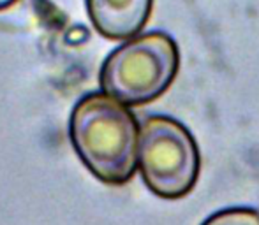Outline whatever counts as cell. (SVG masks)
<instances>
[{"label":"cell","mask_w":259,"mask_h":225,"mask_svg":"<svg viewBox=\"0 0 259 225\" xmlns=\"http://www.w3.org/2000/svg\"><path fill=\"white\" fill-rule=\"evenodd\" d=\"M69 137L79 160L106 185H125L138 169L140 123L129 106L104 92L83 95L72 107Z\"/></svg>","instance_id":"cell-1"},{"label":"cell","mask_w":259,"mask_h":225,"mask_svg":"<svg viewBox=\"0 0 259 225\" xmlns=\"http://www.w3.org/2000/svg\"><path fill=\"white\" fill-rule=\"evenodd\" d=\"M180 67V51L171 35L148 32L109 53L101 67L104 93L125 106L154 102L171 86Z\"/></svg>","instance_id":"cell-2"},{"label":"cell","mask_w":259,"mask_h":225,"mask_svg":"<svg viewBox=\"0 0 259 225\" xmlns=\"http://www.w3.org/2000/svg\"><path fill=\"white\" fill-rule=\"evenodd\" d=\"M138 167L157 197L182 199L196 187L201 155L196 139L171 116H148L140 125Z\"/></svg>","instance_id":"cell-3"},{"label":"cell","mask_w":259,"mask_h":225,"mask_svg":"<svg viewBox=\"0 0 259 225\" xmlns=\"http://www.w3.org/2000/svg\"><path fill=\"white\" fill-rule=\"evenodd\" d=\"M154 0H87L92 25L109 41L136 37L152 14Z\"/></svg>","instance_id":"cell-4"},{"label":"cell","mask_w":259,"mask_h":225,"mask_svg":"<svg viewBox=\"0 0 259 225\" xmlns=\"http://www.w3.org/2000/svg\"><path fill=\"white\" fill-rule=\"evenodd\" d=\"M201 225H259V211L252 208H226L208 216Z\"/></svg>","instance_id":"cell-5"},{"label":"cell","mask_w":259,"mask_h":225,"mask_svg":"<svg viewBox=\"0 0 259 225\" xmlns=\"http://www.w3.org/2000/svg\"><path fill=\"white\" fill-rule=\"evenodd\" d=\"M18 0H0V11L7 9V7H11L13 4H16Z\"/></svg>","instance_id":"cell-6"}]
</instances>
